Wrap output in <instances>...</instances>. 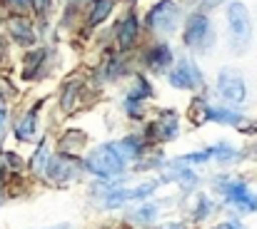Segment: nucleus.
Wrapping results in <instances>:
<instances>
[{
  "instance_id": "nucleus-26",
  "label": "nucleus",
  "mask_w": 257,
  "mask_h": 229,
  "mask_svg": "<svg viewBox=\"0 0 257 229\" xmlns=\"http://www.w3.org/2000/svg\"><path fill=\"white\" fill-rule=\"evenodd\" d=\"M163 229H182V227H163Z\"/></svg>"
},
{
  "instance_id": "nucleus-25",
  "label": "nucleus",
  "mask_w": 257,
  "mask_h": 229,
  "mask_svg": "<svg viewBox=\"0 0 257 229\" xmlns=\"http://www.w3.org/2000/svg\"><path fill=\"white\" fill-rule=\"evenodd\" d=\"M3 120H5V112L0 110V127H3Z\"/></svg>"
},
{
  "instance_id": "nucleus-27",
  "label": "nucleus",
  "mask_w": 257,
  "mask_h": 229,
  "mask_svg": "<svg viewBox=\"0 0 257 229\" xmlns=\"http://www.w3.org/2000/svg\"><path fill=\"white\" fill-rule=\"evenodd\" d=\"M0 50H3V43H0Z\"/></svg>"
},
{
  "instance_id": "nucleus-3",
  "label": "nucleus",
  "mask_w": 257,
  "mask_h": 229,
  "mask_svg": "<svg viewBox=\"0 0 257 229\" xmlns=\"http://www.w3.org/2000/svg\"><path fill=\"white\" fill-rule=\"evenodd\" d=\"M148 23H150V28L158 30V33H170L172 28H175V23H177V8H175V3H172V0H160V3L150 10Z\"/></svg>"
},
{
  "instance_id": "nucleus-22",
  "label": "nucleus",
  "mask_w": 257,
  "mask_h": 229,
  "mask_svg": "<svg viewBox=\"0 0 257 229\" xmlns=\"http://www.w3.org/2000/svg\"><path fill=\"white\" fill-rule=\"evenodd\" d=\"M10 8H15L18 13H23V10H28V5H30V0H5Z\"/></svg>"
},
{
  "instance_id": "nucleus-13",
  "label": "nucleus",
  "mask_w": 257,
  "mask_h": 229,
  "mask_svg": "<svg viewBox=\"0 0 257 229\" xmlns=\"http://www.w3.org/2000/svg\"><path fill=\"white\" fill-rule=\"evenodd\" d=\"M210 120H215V122H227V125H237V127H247L250 122L242 117V115H237L235 110H217V107H210Z\"/></svg>"
},
{
  "instance_id": "nucleus-20",
  "label": "nucleus",
  "mask_w": 257,
  "mask_h": 229,
  "mask_svg": "<svg viewBox=\"0 0 257 229\" xmlns=\"http://www.w3.org/2000/svg\"><path fill=\"white\" fill-rule=\"evenodd\" d=\"M158 217V207H143L140 212H135L130 219L133 222H150V219H155Z\"/></svg>"
},
{
  "instance_id": "nucleus-19",
  "label": "nucleus",
  "mask_w": 257,
  "mask_h": 229,
  "mask_svg": "<svg viewBox=\"0 0 257 229\" xmlns=\"http://www.w3.org/2000/svg\"><path fill=\"white\" fill-rule=\"evenodd\" d=\"M45 167H48V140H43L40 142V147H38V152L33 157V172H45Z\"/></svg>"
},
{
  "instance_id": "nucleus-7",
  "label": "nucleus",
  "mask_w": 257,
  "mask_h": 229,
  "mask_svg": "<svg viewBox=\"0 0 257 229\" xmlns=\"http://www.w3.org/2000/svg\"><path fill=\"white\" fill-rule=\"evenodd\" d=\"M185 43L187 45H207L210 43V20L205 15H192L187 20V30H185Z\"/></svg>"
},
{
  "instance_id": "nucleus-21",
  "label": "nucleus",
  "mask_w": 257,
  "mask_h": 229,
  "mask_svg": "<svg viewBox=\"0 0 257 229\" xmlns=\"http://www.w3.org/2000/svg\"><path fill=\"white\" fill-rule=\"evenodd\" d=\"M210 157H212V150H207V152H197V154H185L182 162H207Z\"/></svg>"
},
{
  "instance_id": "nucleus-1",
  "label": "nucleus",
  "mask_w": 257,
  "mask_h": 229,
  "mask_svg": "<svg viewBox=\"0 0 257 229\" xmlns=\"http://www.w3.org/2000/svg\"><path fill=\"white\" fill-rule=\"evenodd\" d=\"M87 169L97 177H115L125 169V154L115 145H102L87 157Z\"/></svg>"
},
{
  "instance_id": "nucleus-4",
  "label": "nucleus",
  "mask_w": 257,
  "mask_h": 229,
  "mask_svg": "<svg viewBox=\"0 0 257 229\" xmlns=\"http://www.w3.org/2000/svg\"><path fill=\"white\" fill-rule=\"evenodd\" d=\"M217 90L230 102H242L245 100V80H242L240 73H235L230 68H225L220 73V77H217Z\"/></svg>"
},
{
  "instance_id": "nucleus-9",
  "label": "nucleus",
  "mask_w": 257,
  "mask_h": 229,
  "mask_svg": "<svg viewBox=\"0 0 257 229\" xmlns=\"http://www.w3.org/2000/svg\"><path fill=\"white\" fill-rule=\"evenodd\" d=\"M150 130H153V137L158 140H172L177 135V115L172 110H163Z\"/></svg>"
},
{
  "instance_id": "nucleus-2",
  "label": "nucleus",
  "mask_w": 257,
  "mask_h": 229,
  "mask_svg": "<svg viewBox=\"0 0 257 229\" xmlns=\"http://www.w3.org/2000/svg\"><path fill=\"white\" fill-rule=\"evenodd\" d=\"M227 20H230V28H232V40L245 48L252 38V20H250V13L242 3H230V10H227Z\"/></svg>"
},
{
  "instance_id": "nucleus-17",
  "label": "nucleus",
  "mask_w": 257,
  "mask_h": 229,
  "mask_svg": "<svg viewBox=\"0 0 257 229\" xmlns=\"http://www.w3.org/2000/svg\"><path fill=\"white\" fill-rule=\"evenodd\" d=\"M83 145H85V135H83V132H68V135H65V140L60 142V147L65 150V154L78 152Z\"/></svg>"
},
{
  "instance_id": "nucleus-23",
  "label": "nucleus",
  "mask_w": 257,
  "mask_h": 229,
  "mask_svg": "<svg viewBox=\"0 0 257 229\" xmlns=\"http://www.w3.org/2000/svg\"><path fill=\"white\" fill-rule=\"evenodd\" d=\"M33 5H35V10H45L48 0H33Z\"/></svg>"
},
{
  "instance_id": "nucleus-15",
  "label": "nucleus",
  "mask_w": 257,
  "mask_h": 229,
  "mask_svg": "<svg viewBox=\"0 0 257 229\" xmlns=\"http://www.w3.org/2000/svg\"><path fill=\"white\" fill-rule=\"evenodd\" d=\"M115 8V0H97L95 5H92V13H90V23L92 25H97V23H102L107 15H110V10Z\"/></svg>"
},
{
  "instance_id": "nucleus-12",
  "label": "nucleus",
  "mask_w": 257,
  "mask_h": 229,
  "mask_svg": "<svg viewBox=\"0 0 257 229\" xmlns=\"http://www.w3.org/2000/svg\"><path fill=\"white\" fill-rule=\"evenodd\" d=\"M8 28L13 33V38L18 43H33L35 40V33H33V25L25 20V18H10L8 20Z\"/></svg>"
},
{
  "instance_id": "nucleus-6",
  "label": "nucleus",
  "mask_w": 257,
  "mask_h": 229,
  "mask_svg": "<svg viewBox=\"0 0 257 229\" xmlns=\"http://www.w3.org/2000/svg\"><path fill=\"white\" fill-rule=\"evenodd\" d=\"M170 85L177 87V90H192V87H200L202 85V75H200V70L192 63L182 60L177 65V70L170 75Z\"/></svg>"
},
{
  "instance_id": "nucleus-14",
  "label": "nucleus",
  "mask_w": 257,
  "mask_h": 229,
  "mask_svg": "<svg viewBox=\"0 0 257 229\" xmlns=\"http://www.w3.org/2000/svg\"><path fill=\"white\" fill-rule=\"evenodd\" d=\"M170 60H172V53L165 48V45L153 48V50H150V55H148V65H150L153 70H163L165 65H170Z\"/></svg>"
},
{
  "instance_id": "nucleus-16",
  "label": "nucleus",
  "mask_w": 257,
  "mask_h": 229,
  "mask_svg": "<svg viewBox=\"0 0 257 229\" xmlns=\"http://www.w3.org/2000/svg\"><path fill=\"white\" fill-rule=\"evenodd\" d=\"M190 120H192L195 125H205V122L210 120V107H207L202 100H195L192 107H190Z\"/></svg>"
},
{
  "instance_id": "nucleus-24",
  "label": "nucleus",
  "mask_w": 257,
  "mask_h": 229,
  "mask_svg": "<svg viewBox=\"0 0 257 229\" xmlns=\"http://www.w3.org/2000/svg\"><path fill=\"white\" fill-rule=\"evenodd\" d=\"M217 229H240V227H237V224H220Z\"/></svg>"
},
{
  "instance_id": "nucleus-5",
  "label": "nucleus",
  "mask_w": 257,
  "mask_h": 229,
  "mask_svg": "<svg viewBox=\"0 0 257 229\" xmlns=\"http://www.w3.org/2000/svg\"><path fill=\"white\" fill-rule=\"evenodd\" d=\"M45 169H48V174H50L53 182H68V179L78 177L80 164H78V159L70 157V154H55V157L48 162Z\"/></svg>"
},
{
  "instance_id": "nucleus-11",
  "label": "nucleus",
  "mask_w": 257,
  "mask_h": 229,
  "mask_svg": "<svg viewBox=\"0 0 257 229\" xmlns=\"http://www.w3.org/2000/svg\"><path fill=\"white\" fill-rule=\"evenodd\" d=\"M153 189H155L153 182H148V184H143V187H138V189H115V192L107 197V204L112 207V204H122V202H130V199H143V197H148Z\"/></svg>"
},
{
  "instance_id": "nucleus-8",
  "label": "nucleus",
  "mask_w": 257,
  "mask_h": 229,
  "mask_svg": "<svg viewBox=\"0 0 257 229\" xmlns=\"http://www.w3.org/2000/svg\"><path fill=\"white\" fill-rule=\"evenodd\" d=\"M225 197L235 204V207H240V209H245V212H255L257 209V199L250 194V189L242 184V182H230V184H225Z\"/></svg>"
},
{
  "instance_id": "nucleus-10",
  "label": "nucleus",
  "mask_w": 257,
  "mask_h": 229,
  "mask_svg": "<svg viewBox=\"0 0 257 229\" xmlns=\"http://www.w3.org/2000/svg\"><path fill=\"white\" fill-rule=\"evenodd\" d=\"M135 38H138V18L130 13V15H125V18L120 20V25H117V43H120L122 50H127V48L135 43Z\"/></svg>"
},
{
  "instance_id": "nucleus-18",
  "label": "nucleus",
  "mask_w": 257,
  "mask_h": 229,
  "mask_svg": "<svg viewBox=\"0 0 257 229\" xmlns=\"http://www.w3.org/2000/svg\"><path fill=\"white\" fill-rule=\"evenodd\" d=\"M35 125H38L35 112H28V117L18 125V137H20V140H33V135H35Z\"/></svg>"
}]
</instances>
